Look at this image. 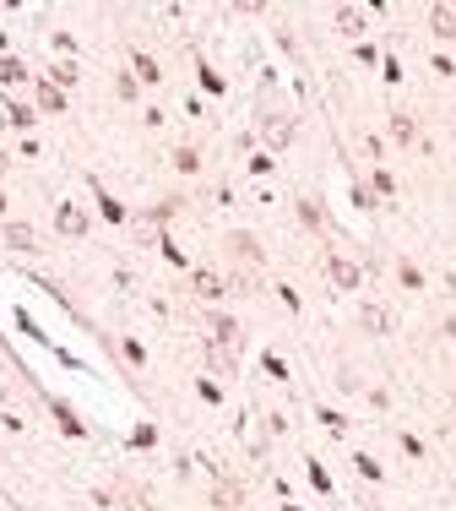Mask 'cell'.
<instances>
[{
  "label": "cell",
  "mask_w": 456,
  "mask_h": 511,
  "mask_svg": "<svg viewBox=\"0 0 456 511\" xmlns=\"http://www.w3.org/2000/svg\"><path fill=\"white\" fill-rule=\"evenodd\" d=\"M136 77H141V82H158V65H152L147 55H136Z\"/></svg>",
  "instance_id": "9c48e42d"
},
{
  "label": "cell",
  "mask_w": 456,
  "mask_h": 511,
  "mask_svg": "<svg viewBox=\"0 0 456 511\" xmlns=\"http://www.w3.org/2000/svg\"><path fill=\"white\" fill-rule=\"evenodd\" d=\"M337 28L342 33H364V11H359V6H342V11H337Z\"/></svg>",
  "instance_id": "277c9868"
},
{
  "label": "cell",
  "mask_w": 456,
  "mask_h": 511,
  "mask_svg": "<svg viewBox=\"0 0 456 511\" xmlns=\"http://www.w3.org/2000/svg\"><path fill=\"white\" fill-rule=\"evenodd\" d=\"M6 245H11V250H33V229H28V223H11V229H6Z\"/></svg>",
  "instance_id": "8992f818"
},
{
  "label": "cell",
  "mask_w": 456,
  "mask_h": 511,
  "mask_svg": "<svg viewBox=\"0 0 456 511\" xmlns=\"http://www.w3.org/2000/svg\"><path fill=\"white\" fill-rule=\"evenodd\" d=\"M55 223H60V234H82V229H87V217L76 213V207H60V217H55Z\"/></svg>",
  "instance_id": "5b68a950"
},
{
  "label": "cell",
  "mask_w": 456,
  "mask_h": 511,
  "mask_svg": "<svg viewBox=\"0 0 456 511\" xmlns=\"http://www.w3.org/2000/svg\"><path fill=\"white\" fill-rule=\"evenodd\" d=\"M266 136H272V141H277V147H283V141H288V136H293V125H288V120H272V125H266Z\"/></svg>",
  "instance_id": "52a82bcc"
},
{
  "label": "cell",
  "mask_w": 456,
  "mask_h": 511,
  "mask_svg": "<svg viewBox=\"0 0 456 511\" xmlns=\"http://www.w3.org/2000/svg\"><path fill=\"white\" fill-rule=\"evenodd\" d=\"M429 28H435V38H456V11L451 6H435V11H429Z\"/></svg>",
  "instance_id": "6da1fadb"
},
{
  "label": "cell",
  "mask_w": 456,
  "mask_h": 511,
  "mask_svg": "<svg viewBox=\"0 0 456 511\" xmlns=\"http://www.w3.org/2000/svg\"><path fill=\"white\" fill-rule=\"evenodd\" d=\"M364 326H369V332H386V310L369 305V310H364Z\"/></svg>",
  "instance_id": "ba28073f"
},
{
  "label": "cell",
  "mask_w": 456,
  "mask_h": 511,
  "mask_svg": "<svg viewBox=\"0 0 456 511\" xmlns=\"http://www.w3.org/2000/svg\"><path fill=\"white\" fill-rule=\"evenodd\" d=\"M228 245H234V256H239V262H256V267H261V245L250 240V234H234Z\"/></svg>",
  "instance_id": "7a4b0ae2"
},
{
  "label": "cell",
  "mask_w": 456,
  "mask_h": 511,
  "mask_svg": "<svg viewBox=\"0 0 456 511\" xmlns=\"http://www.w3.org/2000/svg\"><path fill=\"white\" fill-rule=\"evenodd\" d=\"M326 267H332V278L342 283V289H353V283H359V267H353V262H342V256H332Z\"/></svg>",
  "instance_id": "3957f363"
}]
</instances>
